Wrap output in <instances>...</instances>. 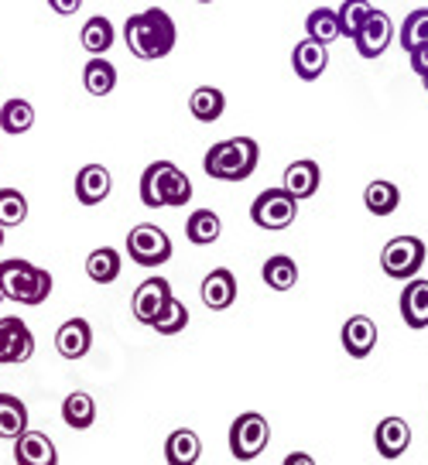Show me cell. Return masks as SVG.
Segmentation results:
<instances>
[{
  "label": "cell",
  "instance_id": "obj_14",
  "mask_svg": "<svg viewBox=\"0 0 428 465\" xmlns=\"http://www.w3.org/2000/svg\"><path fill=\"white\" fill-rule=\"evenodd\" d=\"M199 294H203V305H206L209 312H226V308L236 302L234 271H226V267L209 271V274L203 277V288H199Z\"/></svg>",
  "mask_w": 428,
  "mask_h": 465
},
{
  "label": "cell",
  "instance_id": "obj_5",
  "mask_svg": "<svg viewBox=\"0 0 428 465\" xmlns=\"http://www.w3.org/2000/svg\"><path fill=\"white\" fill-rule=\"evenodd\" d=\"M127 253H131L134 263L141 267H162V263L172 261V240L162 226L154 223H137L131 232H127Z\"/></svg>",
  "mask_w": 428,
  "mask_h": 465
},
{
  "label": "cell",
  "instance_id": "obj_32",
  "mask_svg": "<svg viewBox=\"0 0 428 465\" xmlns=\"http://www.w3.org/2000/svg\"><path fill=\"white\" fill-rule=\"evenodd\" d=\"M261 277H264V284L271 291H292L298 284V263L292 261V257L278 253V257H271V261L264 263Z\"/></svg>",
  "mask_w": 428,
  "mask_h": 465
},
{
  "label": "cell",
  "instance_id": "obj_4",
  "mask_svg": "<svg viewBox=\"0 0 428 465\" xmlns=\"http://www.w3.org/2000/svg\"><path fill=\"white\" fill-rule=\"evenodd\" d=\"M0 284H4V294L7 302H17V305H42L45 298L52 294V274L45 267H35L31 261H0Z\"/></svg>",
  "mask_w": 428,
  "mask_h": 465
},
{
  "label": "cell",
  "instance_id": "obj_28",
  "mask_svg": "<svg viewBox=\"0 0 428 465\" xmlns=\"http://www.w3.org/2000/svg\"><path fill=\"white\" fill-rule=\"evenodd\" d=\"M35 127V106L28 100H7L0 106V131L11 134V137H21V134H28Z\"/></svg>",
  "mask_w": 428,
  "mask_h": 465
},
{
  "label": "cell",
  "instance_id": "obj_36",
  "mask_svg": "<svg viewBox=\"0 0 428 465\" xmlns=\"http://www.w3.org/2000/svg\"><path fill=\"white\" fill-rule=\"evenodd\" d=\"M370 11H373L370 0H343V7L336 11V17H340V35L353 38L356 31H360V25L367 21Z\"/></svg>",
  "mask_w": 428,
  "mask_h": 465
},
{
  "label": "cell",
  "instance_id": "obj_43",
  "mask_svg": "<svg viewBox=\"0 0 428 465\" xmlns=\"http://www.w3.org/2000/svg\"><path fill=\"white\" fill-rule=\"evenodd\" d=\"M195 4H213V0H195Z\"/></svg>",
  "mask_w": 428,
  "mask_h": 465
},
{
  "label": "cell",
  "instance_id": "obj_13",
  "mask_svg": "<svg viewBox=\"0 0 428 465\" xmlns=\"http://www.w3.org/2000/svg\"><path fill=\"white\" fill-rule=\"evenodd\" d=\"M319 185H323V172H319V164L312 158H302V161H295V164H288V168H284V178H281V189L292 192L298 203L312 199V195L319 192Z\"/></svg>",
  "mask_w": 428,
  "mask_h": 465
},
{
  "label": "cell",
  "instance_id": "obj_42",
  "mask_svg": "<svg viewBox=\"0 0 428 465\" xmlns=\"http://www.w3.org/2000/svg\"><path fill=\"white\" fill-rule=\"evenodd\" d=\"M422 83H425V89H428V75H422Z\"/></svg>",
  "mask_w": 428,
  "mask_h": 465
},
{
  "label": "cell",
  "instance_id": "obj_10",
  "mask_svg": "<svg viewBox=\"0 0 428 465\" xmlns=\"http://www.w3.org/2000/svg\"><path fill=\"white\" fill-rule=\"evenodd\" d=\"M391 38H394L391 17L384 11H370L367 21L360 25V31H356L350 42L356 45V52L363 58H381L387 52V45H391Z\"/></svg>",
  "mask_w": 428,
  "mask_h": 465
},
{
  "label": "cell",
  "instance_id": "obj_40",
  "mask_svg": "<svg viewBox=\"0 0 428 465\" xmlns=\"http://www.w3.org/2000/svg\"><path fill=\"white\" fill-rule=\"evenodd\" d=\"M0 302H7V294H4V284H0Z\"/></svg>",
  "mask_w": 428,
  "mask_h": 465
},
{
  "label": "cell",
  "instance_id": "obj_11",
  "mask_svg": "<svg viewBox=\"0 0 428 465\" xmlns=\"http://www.w3.org/2000/svg\"><path fill=\"white\" fill-rule=\"evenodd\" d=\"M168 298H172V284H168L164 277H148V281H141V288L134 291V298H131L134 319L141 322V325H151V319L158 315V308H162Z\"/></svg>",
  "mask_w": 428,
  "mask_h": 465
},
{
  "label": "cell",
  "instance_id": "obj_2",
  "mask_svg": "<svg viewBox=\"0 0 428 465\" xmlns=\"http://www.w3.org/2000/svg\"><path fill=\"white\" fill-rule=\"evenodd\" d=\"M257 161H261V147L254 137H230L209 147L203 168L216 182H247L257 172Z\"/></svg>",
  "mask_w": 428,
  "mask_h": 465
},
{
  "label": "cell",
  "instance_id": "obj_41",
  "mask_svg": "<svg viewBox=\"0 0 428 465\" xmlns=\"http://www.w3.org/2000/svg\"><path fill=\"white\" fill-rule=\"evenodd\" d=\"M0 247H4V226H0Z\"/></svg>",
  "mask_w": 428,
  "mask_h": 465
},
{
  "label": "cell",
  "instance_id": "obj_30",
  "mask_svg": "<svg viewBox=\"0 0 428 465\" xmlns=\"http://www.w3.org/2000/svg\"><path fill=\"white\" fill-rule=\"evenodd\" d=\"M363 205H367V213H373V216H391L401 205V189L394 182L377 178V182H370L367 189H363Z\"/></svg>",
  "mask_w": 428,
  "mask_h": 465
},
{
  "label": "cell",
  "instance_id": "obj_15",
  "mask_svg": "<svg viewBox=\"0 0 428 465\" xmlns=\"http://www.w3.org/2000/svg\"><path fill=\"white\" fill-rule=\"evenodd\" d=\"M373 445L381 451V459L394 462L412 445V428H408L404 418H384V421L377 424V431H373Z\"/></svg>",
  "mask_w": 428,
  "mask_h": 465
},
{
  "label": "cell",
  "instance_id": "obj_39",
  "mask_svg": "<svg viewBox=\"0 0 428 465\" xmlns=\"http://www.w3.org/2000/svg\"><path fill=\"white\" fill-rule=\"evenodd\" d=\"M284 465H312V455H288Z\"/></svg>",
  "mask_w": 428,
  "mask_h": 465
},
{
  "label": "cell",
  "instance_id": "obj_23",
  "mask_svg": "<svg viewBox=\"0 0 428 465\" xmlns=\"http://www.w3.org/2000/svg\"><path fill=\"white\" fill-rule=\"evenodd\" d=\"M79 42H83V48H86L89 55H106V52H110V45L117 42L114 21L104 17V15L89 17L86 25H83V31H79Z\"/></svg>",
  "mask_w": 428,
  "mask_h": 465
},
{
  "label": "cell",
  "instance_id": "obj_25",
  "mask_svg": "<svg viewBox=\"0 0 428 465\" xmlns=\"http://www.w3.org/2000/svg\"><path fill=\"white\" fill-rule=\"evenodd\" d=\"M120 271H124V261H120V253L114 247H100L93 250L86 257V274L93 284H114L120 277Z\"/></svg>",
  "mask_w": 428,
  "mask_h": 465
},
{
  "label": "cell",
  "instance_id": "obj_9",
  "mask_svg": "<svg viewBox=\"0 0 428 465\" xmlns=\"http://www.w3.org/2000/svg\"><path fill=\"white\" fill-rule=\"evenodd\" d=\"M35 356V335L17 315L0 319V366H21Z\"/></svg>",
  "mask_w": 428,
  "mask_h": 465
},
{
  "label": "cell",
  "instance_id": "obj_31",
  "mask_svg": "<svg viewBox=\"0 0 428 465\" xmlns=\"http://www.w3.org/2000/svg\"><path fill=\"white\" fill-rule=\"evenodd\" d=\"M185 325H189V308H185V302H178L175 294H172V298L158 308V315L151 319V329L158 335H178Z\"/></svg>",
  "mask_w": 428,
  "mask_h": 465
},
{
  "label": "cell",
  "instance_id": "obj_18",
  "mask_svg": "<svg viewBox=\"0 0 428 465\" xmlns=\"http://www.w3.org/2000/svg\"><path fill=\"white\" fill-rule=\"evenodd\" d=\"M401 319L408 329H428V281L425 277H408L401 291Z\"/></svg>",
  "mask_w": 428,
  "mask_h": 465
},
{
  "label": "cell",
  "instance_id": "obj_3",
  "mask_svg": "<svg viewBox=\"0 0 428 465\" xmlns=\"http://www.w3.org/2000/svg\"><path fill=\"white\" fill-rule=\"evenodd\" d=\"M141 203L148 209H178L193 199V182L189 174L178 172L172 161H154L141 174Z\"/></svg>",
  "mask_w": 428,
  "mask_h": 465
},
{
  "label": "cell",
  "instance_id": "obj_33",
  "mask_svg": "<svg viewBox=\"0 0 428 465\" xmlns=\"http://www.w3.org/2000/svg\"><path fill=\"white\" fill-rule=\"evenodd\" d=\"M305 35H309L312 42H336L340 38V17L333 7H315L309 17H305Z\"/></svg>",
  "mask_w": 428,
  "mask_h": 465
},
{
  "label": "cell",
  "instance_id": "obj_12",
  "mask_svg": "<svg viewBox=\"0 0 428 465\" xmlns=\"http://www.w3.org/2000/svg\"><path fill=\"white\" fill-rule=\"evenodd\" d=\"M15 462L17 465H55L59 462V451H55V445H52L48 435L25 428V431L15 438Z\"/></svg>",
  "mask_w": 428,
  "mask_h": 465
},
{
  "label": "cell",
  "instance_id": "obj_38",
  "mask_svg": "<svg viewBox=\"0 0 428 465\" xmlns=\"http://www.w3.org/2000/svg\"><path fill=\"white\" fill-rule=\"evenodd\" d=\"M48 7H52L55 15L69 17V15H75V11L83 7V0H48Z\"/></svg>",
  "mask_w": 428,
  "mask_h": 465
},
{
  "label": "cell",
  "instance_id": "obj_1",
  "mask_svg": "<svg viewBox=\"0 0 428 465\" xmlns=\"http://www.w3.org/2000/svg\"><path fill=\"white\" fill-rule=\"evenodd\" d=\"M124 42L131 48L134 58L141 62H158V58L172 55L178 42V28L172 15L162 7H148L141 15H131L124 25Z\"/></svg>",
  "mask_w": 428,
  "mask_h": 465
},
{
  "label": "cell",
  "instance_id": "obj_6",
  "mask_svg": "<svg viewBox=\"0 0 428 465\" xmlns=\"http://www.w3.org/2000/svg\"><path fill=\"white\" fill-rule=\"evenodd\" d=\"M295 216H298V199L292 195V192H284V189L261 192V195L254 199V205H251L254 226L271 230V232L288 230V226L295 223Z\"/></svg>",
  "mask_w": 428,
  "mask_h": 465
},
{
  "label": "cell",
  "instance_id": "obj_16",
  "mask_svg": "<svg viewBox=\"0 0 428 465\" xmlns=\"http://www.w3.org/2000/svg\"><path fill=\"white\" fill-rule=\"evenodd\" d=\"M292 69H295V75L302 83H315L329 69V45L312 42V38L298 42L295 52H292Z\"/></svg>",
  "mask_w": 428,
  "mask_h": 465
},
{
  "label": "cell",
  "instance_id": "obj_21",
  "mask_svg": "<svg viewBox=\"0 0 428 465\" xmlns=\"http://www.w3.org/2000/svg\"><path fill=\"white\" fill-rule=\"evenodd\" d=\"M203 455V441L189 428H178L164 441V462L168 465H195Z\"/></svg>",
  "mask_w": 428,
  "mask_h": 465
},
{
  "label": "cell",
  "instance_id": "obj_20",
  "mask_svg": "<svg viewBox=\"0 0 428 465\" xmlns=\"http://www.w3.org/2000/svg\"><path fill=\"white\" fill-rule=\"evenodd\" d=\"M114 189V178L104 164H86L83 172L75 174V199L83 205H100Z\"/></svg>",
  "mask_w": 428,
  "mask_h": 465
},
{
  "label": "cell",
  "instance_id": "obj_24",
  "mask_svg": "<svg viewBox=\"0 0 428 465\" xmlns=\"http://www.w3.org/2000/svg\"><path fill=\"white\" fill-rule=\"evenodd\" d=\"M220 232H223V223L213 209H195L193 216L185 219V240L195 243V247H209V243H216V240H220Z\"/></svg>",
  "mask_w": 428,
  "mask_h": 465
},
{
  "label": "cell",
  "instance_id": "obj_7",
  "mask_svg": "<svg viewBox=\"0 0 428 465\" xmlns=\"http://www.w3.org/2000/svg\"><path fill=\"white\" fill-rule=\"evenodd\" d=\"M267 441H271V428L257 411H247L230 424V455L236 462H254L267 449Z\"/></svg>",
  "mask_w": 428,
  "mask_h": 465
},
{
  "label": "cell",
  "instance_id": "obj_22",
  "mask_svg": "<svg viewBox=\"0 0 428 465\" xmlns=\"http://www.w3.org/2000/svg\"><path fill=\"white\" fill-rule=\"evenodd\" d=\"M83 86L89 96H110L117 86V65L106 62L104 55H89L86 69H83Z\"/></svg>",
  "mask_w": 428,
  "mask_h": 465
},
{
  "label": "cell",
  "instance_id": "obj_17",
  "mask_svg": "<svg viewBox=\"0 0 428 465\" xmlns=\"http://www.w3.org/2000/svg\"><path fill=\"white\" fill-rule=\"evenodd\" d=\"M55 349H59L62 360H83L89 349H93V329L86 319H69L59 325L55 332Z\"/></svg>",
  "mask_w": 428,
  "mask_h": 465
},
{
  "label": "cell",
  "instance_id": "obj_34",
  "mask_svg": "<svg viewBox=\"0 0 428 465\" xmlns=\"http://www.w3.org/2000/svg\"><path fill=\"white\" fill-rule=\"evenodd\" d=\"M28 219V199L17 189H0V226L15 230Z\"/></svg>",
  "mask_w": 428,
  "mask_h": 465
},
{
  "label": "cell",
  "instance_id": "obj_35",
  "mask_svg": "<svg viewBox=\"0 0 428 465\" xmlns=\"http://www.w3.org/2000/svg\"><path fill=\"white\" fill-rule=\"evenodd\" d=\"M398 38L404 52H412L418 45H428V7H418V11H412V15L404 17Z\"/></svg>",
  "mask_w": 428,
  "mask_h": 465
},
{
  "label": "cell",
  "instance_id": "obj_29",
  "mask_svg": "<svg viewBox=\"0 0 428 465\" xmlns=\"http://www.w3.org/2000/svg\"><path fill=\"white\" fill-rule=\"evenodd\" d=\"M28 428V407L15 393H0V438L15 441Z\"/></svg>",
  "mask_w": 428,
  "mask_h": 465
},
{
  "label": "cell",
  "instance_id": "obj_37",
  "mask_svg": "<svg viewBox=\"0 0 428 465\" xmlns=\"http://www.w3.org/2000/svg\"><path fill=\"white\" fill-rule=\"evenodd\" d=\"M408 62H412V69L418 75H428V45H418L408 52Z\"/></svg>",
  "mask_w": 428,
  "mask_h": 465
},
{
  "label": "cell",
  "instance_id": "obj_19",
  "mask_svg": "<svg viewBox=\"0 0 428 465\" xmlns=\"http://www.w3.org/2000/svg\"><path fill=\"white\" fill-rule=\"evenodd\" d=\"M377 346V325L370 315H350L343 325V349L353 356V360H367Z\"/></svg>",
  "mask_w": 428,
  "mask_h": 465
},
{
  "label": "cell",
  "instance_id": "obj_27",
  "mask_svg": "<svg viewBox=\"0 0 428 465\" xmlns=\"http://www.w3.org/2000/svg\"><path fill=\"white\" fill-rule=\"evenodd\" d=\"M62 421L75 431H86L89 424L96 421V401L86 391H73L62 401Z\"/></svg>",
  "mask_w": 428,
  "mask_h": 465
},
{
  "label": "cell",
  "instance_id": "obj_26",
  "mask_svg": "<svg viewBox=\"0 0 428 465\" xmlns=\"http://www.w3.org/2000/svg\"><path fill=\"white\" fill-rule=\"evenodd\" d=\"M189 110L199 124H216L223 114H226V96H223V89L216 86H199L189 96Z\"/></svg>",
  "mask_w": 428,
  "mask_h": 465
},
{
  "label": "cell",
  "instance_id": "obj_8",
  "mask_svg": "<svg viewBox=\"0 0 428 465\" xmlns=\"http://www.w3.org/2000/svg\"><path fill=\"white\" fill-rule=\"evenodd\" d=\"M425 263V243L418 236H394L384 250H381V267L387 277L394 281H408L422 271Z\"/></svg>",
  "mask_w": 428,
  "mask_h": 465
}]
</instances>
